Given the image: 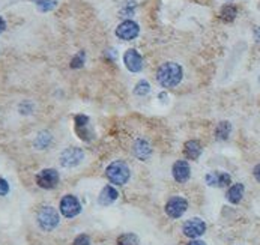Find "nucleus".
I'll use <instances>...</instances> for the list:
<instances>
[{"mask_svg": "<svg viewBox=\"0 0 260 245\" xmlns=\"http://www.w3.org/2000/svg\"><path fill=\"white\" fill-rule=\"evenodd\" d=\"M157 80L163 87H166V89H168V87H175L182 80V68L175 62L163 63L158 68Z\"/></svg>", "mask_w": 260, "mask_h": 245, "instance_id": "f257e3e1", "label": "nucleus"}, {"mask_svg": "<svg viewBox=\"0 0 260 245\" xmlns=\"http://www.w3.org/2000/svg\"><path fill=\"white\" fill-rule=\"evenodd\" d=\"M106 176L116 185H125L130 181L131 171L124 161H114L106 169Z\"/></svg>", "mask_w": 260, "mask_h": 245, "instance_id": "f03ea898", "label": "nucleus"}, {"mask_svg": "<svg viewBox=\"0 0 260 245\" xmlns=\"http://www.w3.org/2000/svg\"><path fill=\"white\" fill-rule=\"evenodd\" d=\"M59 212L51 206H44L38 212V224L41 226L42 230H53L59 226Z\"/></svg>", "mask_w": 260, "mask_h": 245, "instance_id": "7ed1b4c3", "label": "nucleus"}, {"mask_svg": "<svg viewBox=\"0 0 260 245\" xmlns=\"http://www.w3.org/2000/svg\"><path fill=\"white\" fill-rule=\"evenodd\" d=\"M81 212V205L75 196L68 194L60 200V214L66 218H74Z\"/></svg>", "mask_w": 260, "mask_h": 245, "instance_id": "20e7f679", "label": "nucleus"}, {"mask_svg": "<svg viewBox=\"0 0 260 245\" xmlns=\"http://www.w3.org/2000/svg\"><path fill=\"white\" fill-rule=\"evenodd\" d=\"M84 158V153L80 148H68L60 155V164L63 167H75Z\"/></svg>", "mask_w": 260, "mask_h": 245, "instance_id": "39448f33", "label": "nucleus"}, {"mask_svg": "<svg viewBox=\"0 0 260 245\" xmlns=\"http://www.w3.org/2000/svg\"><path fill=\"white\" fill-rule=\"evenodd\" d=\"M37 184L44 189H53L59 184V173L55 169H45L38 173Z\"/></svg>", "mask_w": 260, "mask_h": 245, "instance_id": "423d86ee", "label": "nucleus"}, {"mask_svg": "<svg viewBox=\"0 0 260 245\" xmlns=\"http://www.w3.org/2000/svg\"><path fill=\"white\" fill-rule=\"evenodd\" d=\"M188 207V202L184 197H171L166 205V214L170 218H179Z\"/></svg>", "mask_w": 260, "mask_h": 245, "instance_id": "0eeeda50", "label": "nucleus"}, {"mask_svg": "<svg viewBox=\"0 0 260 245\" xmlns=\"http://www.w3.org/2000/svg\"><path fill=\"white\" fill-rule=\"evenodd\" d=\"M182 230H184L185 236L194 239V238L202 236L206 232V223L200 218H191V220L185 221Z\"/></svg>", "mask_w": 260, "mask_h": 245, "instance_id": "6e6552de", "label": "nucleus"}, {"mask_svg": "<svg viewBox=\"0 0 260 245\" xmlns=\"http://www.w3.org/2000/svg\"><path fill=\"white\" fill-rule=\"evenodd\" d=\"M138 32H140V27H138V24L132 20H127L124 23H120L116 29V35L124 41H131L134 39Z\"/></svg>", "mask_w": 260, "mask_h": 245, "instance_id": "1a4fd4ad", "label": "nucleus"}, {"mask_svg": "<svg viewBox=\"0 0 260 245\" xmlns=\"http://www.w3.org/2000/svg\"><path fill=\"white\" fill-rule=\"evenodd\" d=\"M75 132L84 142H91L93 138V131L89 128V117L84 114L75 116Z\"/></svg>", "mask_w": 260, "mask_h": 245, "instance_id": "9d476101", "label": "nucleus"}, {"mask_svg": "<svg viewBox=\"0 0 260 245\" xmlns=\"http://www.w3.org/2000/svg\"><path fill=\"white\" fill-rule=\"evenodd\" d=\"M124 62L131 73H138V71H142V68H143V57L134 48L127 51L124 56Z\"/></svg>", "mask_w": 260, "mask_h": 245, "instance_id": "9b49d317", "label": "nucleus"}, {"mask_svg": "<svg viewBox=\"0 0 260 245\" xmlns=\"http://www.w3.org/2000/svg\"><path fill=\"white\" fill-rule=\"evenodd\" d=\"M230 174L229 173H223V171H212L206 174V184L211 187H218L224 188L230 185Z\"/></svg>", "mask_w": 260, "mask_h": 245, "instance_id": "f8f14e48", "label": "nucleus"}, {"mask_svg": "<svg viewBox=\"0 0 260 245\" xmlns=\"http://www.w3.org/2000/svg\"><path fill=\"white\" fill-rule=\"evenodd\" d=\"M173 178H175L176 182H186L189 179V176H191V169H189V164L186 161H176L175 164H173Z\"/></svg>", "mask_w": 260, "mask_h": 245, "instance_id": "ddd939ff", "label": "nucleus"}, {"mask_svg": "<svg viewBox=\"0 0 260 245\" xmlns=\"http://www.w3.org/2000/svg\"><path fill=\"white\" fill-rule=\"evenodd\" d=\"M117 197H119L117 189L113 188L111 185H107V187L102 188L101 194H99V197H98V202H99V205H102V206H109V205L114 203V202L117 200Z\"/></svg>", "mask_w": 260, "mask_h": 245, "instance_id": "4468645a", "label": "nucleus"}, {"mask_svg": "<svg viewBox=\"0 0 260 245\" xmlns=\"http://www.w3.org/2000/svg\"><path fill=\"white\" fill-rule=\"evenodd\" d=\"M152 153V149H150V145L146 142L143 138H138L135 140L134 143V155L137 156L138 160H148Z\"/></svg>", "mask_w": 260, "mask_h": 245, "instance_id": "2eb2a0df", "label": "nucleus"}, {"mask_svg": "<svg viewBox=\"0 0 260 245\" xmlns=\"http://www.w3.org/2000/svg\"><path fill=\"white\" fill-rule=\"evenodd\" d=\"M184 153L186 155V158L189 160H197L202 153V146L197 140H189L184 146Z\"/></svg>", "mask_w": 260, "mask_h": 245, "instance_id": "dca6fc26", "label": "nucleus"}, {"mask_svg": "<svg viewBox=\"0 0 260 245\" xmlns=\"http://www.w3.org/2000/svg\"><path fill=\"white\" fill-rule=\"evenodd\" d=\"M244 191H245V188H244V185H242V184L232 185L229 188V191H227V200L230 203H233V205L239 203L242 200V197H244Z\"/></svg>", "mask_w": 260, "mask_h": 245, "instance_id": "f3484780", "label": "nucleus"}, {"mask_svg": "<svg viewBox=\"0 0 260 245\" xmlns=\"http://www.w3.org/2000/svg\"><path fill=\"white\" fill-rule=\"evenodd\" d=\"M230 132H232V125H230V122H226V120L220 122L215 128V137L218 140H227Z\"/></svg>", "mask_w": 260, "mask_h": 245, "instance_id": "a211bd4d", "label": "nucleus"}, {"mask_svg": "<svg viewBox=\"0 0 260 245\" xmlns=\"http://www.w3.org/2000/svg\"><path fill=\"white\" fill-rule=\"evenodd\" d=\"M236 15H238L236 6H233V5H226V6H223V9H221V12H220V19H221L223 21L230 23V21H233V20L236 19Z\"/></svg>", "mask_w": 260, "mask_h": 245, "instance_id": "6ab92c4d", "label": "nucleus"}, {"mask_svg": "<svg viewBox=\"0 0 260 245\" xmlns=\"http://www.w3.org/2000/svg\"><path fill=\"white\" fill-rule=\"evenodd\" d=\"M117 245H140V241L134 233H124L117 238Z\"/></svg>", "mask_w": 260, "mask_h": 245, "instance_id": "aec40b11", "label": "nucleus"}, {"mask_svg": "<svg viewBox=\"0 0 260 245\" xmlns=\"http://www.w3.org/2000/svg\"><path fill=\"white\" fill-rule=\"evenodd\" d=\"M51 143V135L50 132H41L37 140H35V148H38V149H45L47 146H50Z\"/></svg>", "mask_w": 260, "mask_h": 245, "instance_id": "412c9836", "label": "nucleus"}, {"mask_svg": "<svg viewBox=\"0 0 260 245\" xmlns=\"http://www.w3.org/2000/svg\"><path fill=\"white\" fill-rule=\"evenodd\" d=\"M149 91H150V86H149V83H148L146 80L138 81V83L135 84V87H134V94L138 95V96H145V95H148Z\"/></svg>", "mask_w": 260, "mask_h": 245, "instance_id": "4be33fe9", "label": "nucleus"}, {"mask_svg": "<svg viewBox=\"0 0 260 245\" xmlns=\"http://www.w3.org/2000/svg\"><path fill=\"white\" fill-rule=\"evenodd\" d=\"M56 5H57L56 0H38V8H39V11H42V12H47V11L55 9Z\"/></svg>", "mask_w": 260, "mask_h": 245, "instance_id": "5701e85b", "label": "nucleus"}, {"mask_svg": "<svg viewBox=\"0 0 260 245\" xmlns=\"http://www.w3.org/2000/svg\"><path fill=\"white\" fill-rule=\"evenodd\" d=\"M83 63H84V53H83V51H80V53L77 56H74V59L71 60V68L78 69V68L83 66Z\"/></svg>", "mask_w": 260, "mask_h": 245, "instance_id": "b1692460", "label": "nucleus"}, {"mask_svg": "<svg viewBox=\"0 0 260 245\" xmlns=\"http://www.w3.org/2000/svg\"><path fill=\"white\" fill-rule=\"evenodd\" d=\"M73 245H91V238L88 235H78Z\"/></svg>", "mask_w": 260, "mask_h": 245, "instance_id": "393cba45", "label": "nucleus"}, {"mask_svg": "<svg viewBox=\"0 0 260 245\" xmlns=\"http://www.w3.org/2000/svg\"><path fill=\"white\" fill-rule=\"evenodd\" d=\"M124 6H125V9L120 11V14H122L124 17H130V15L132 14L134 8H135V3H134V2H127Z\"/></svg>", "mask_w": 260, "mask_h": 245, "instance_id": "a878e982", "label": "nucleus"}, {"mask_svg": "<svg viewBox=\"0 0 260 245\" xmlns=\"http://www.w3.org/2000/svg\"><path fill=\"white\" fill-rule=\"evenodd\" d=\"M8 192H9V184L0 178V196H6Z\"/></svg>", "mask_w": 260, "mask_h": 245, "instance_id": "bb28decb", "label": "nucleus"}, {"mask_svg": "<svg viewBox=\"0 0 260 245\" xmlns=\"http://www.w3.org/2000/svg\"><path fill=\"white\" fill-rule=\"evenodd\" d=\"M20 112H21L23 114H29V113L32 112V104H30V102H24L23 106L20 107Z\"/></svg>", "mask_w": 260, "mask_h": 245, "instance_id": "cd10ccee", "label": "nucleus"}, {"mask_svg": "<svg viewBox=\"0 0 260 245\" xmlns=\"http://www.w3.org/2000/svg\"><path fill=\"white\" fill-rule=\"evenodd\" d=\"M253 174H254L256 181H257V182H260V164H257V166L254 167V171H253Z\"/></svg>", "mask_w": 260, "mask_h": 245, "instance_id": "c85d7f7f", "label": "nucleus"}, {"mask_svg": "<svg viewBox=\"0 0 260 245\" xmlns=\"http://www.w3.org/2000/svg\"><path fill=\"white\" fill-rule=\"evenodd\" d=\"M5 29H6V23H5V20L2 19V17H0V33H2Z\"/></svg>", "mask_w": 260, "mask_h": 245, "instance_id": "c756f323", "label": "nucleus"}, {"mask_svg": "<svg viewBox=\"0 0 260 245\" xmlns=\"http://www.w3.org/2000/svg\"><path fill=\"white\" fill-rule=\"evenodd\" d=\"M254 38H256L257 42H260V27L256 29V32H254Z\"/></svg>", "mask_w": 260, "mask_h": 245, "instance_id": "7c9ffc66", "label": "nucleus"}, {"mask_svg": "<svg viewBox=\"0 0 260 245\" xmlns=\"http://www.w3.org/2000/svg\"><path fill=\"white\" fill-rule=\"evenodd\" d=\"M188 245H206V244L203 241H191Z\"/></svg>", "mask_w": 260, "mask_h": 245, "instance_id": "2f4dec72", "label": "nucleus"}, {"mask_svg": "<svg viewBox=\"0 0 260 245\" xmlns=\"http://www.w3.org/2000/svg\"><path fill=\"white\" fill-rule=\"evenodd\" d=\"M227 2H230V0H227Z\"/></svg>", "mask_w": 260, "mask_h": 245, "instance_id": "473e14b6", "label": "nucleus"}]
</instances>
